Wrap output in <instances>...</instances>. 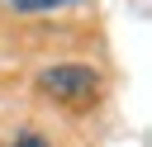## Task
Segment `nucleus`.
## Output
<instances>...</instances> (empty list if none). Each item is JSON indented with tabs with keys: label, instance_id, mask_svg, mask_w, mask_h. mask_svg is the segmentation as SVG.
<instances>
[{
	"label": "nucleus",
	"instance_id": "obj_1",
	"mask_svg": "<svg viewBox=\"0 0 152 147\" xmlns=\"http://www.w3.org/2000/svg\"><path fill=\"white\" fill-rule=\"evenodd\" d=\"M38 90L52 95L57 104H90L100 95V76L90 66H52L38 76Z\"/></svg>",
	"mask_w": 152,
	"mask_h": 147
},
{
	"label": "nucleus",
	"instance_id": "obj_2",
	"mask_svg": "<svg viewBox=\"0 0 152 147\" xmlns=\"http://www.w3.org/2000/svg\"><path fill=\"white\" fill-rule=\"evenodd\" d=\"M10 147H52V142H48V138H38V133H19Z\"/></svg>",
	"mask_w": 152,
	"mask_h": 147
},
{
	"label": "nucleus",
	"instance_id": "obj_3",
	"mask_svg": "<svg viewBox=\"0 0 152 147\" xmlns=\"http://www.w3.org/2000/svg\"><path fill=\"white\" fill-rule=\"evenodd\" d=\"M14 9H52V5H62V0H10Z\"/></svg>",
	"mask_w": 152,
	"mask_h": 147
}]
</instances>
